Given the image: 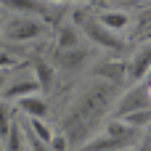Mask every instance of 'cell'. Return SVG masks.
<instances>
[{
  "label": "cell",
  "mask_w": 151,
  "mask_h": 151,
  "mask_svg": "<svg viewBox=\"0 0 151 151\" xmlns=\"http://www.w3.org/2000/svg\"><path fill=\"white\" fill-rule=\"evenodd\" d=\"M106 88H109V82L106 85H98L96 90H90V93H85L77 104H74V109H72V114L66 117V122H64V138H69L72 143H77V146H82L85 143V138H88V133L98 125V119H101V114L106 111Z\"/></svg>",
  "instance_id": "obj_1"
},
{
  "label": "cell",
  "mask_w": 151,
  "mask_h": 151,
  "mask_svg": "<svg viewBox=\"0 0 151 151\" xmlns=\"http://www.w3.org/2000/svg\"><path fill=\"white\" fill-rule=\"evenodd\" d=\"M74 24H77L80 32H85V35L90 37L93 45L106 48V50H125V40H122L117 32L106 29V27H104L96 16H90L85 8H77V11H74Z\"/></svg>",
  "instance_id": "obj_2"
},
{
  "label": "cell",
  "mask_w": 151,
  "mask_h": 151,
  "mask_svg": "<svg viewBox=\"0 0 151 151\" xmlns=\"http://www.w3.org/2000/svg\"><path fill=\"white\" fill-rule=\"evenodd\" d=\"M45 29H48V27H45L40 19H35V16H16V19H11V21L3 24V35H5L8 40H13V42L37 40V37L45 35Z\"/></svg>",
  "instance_id": "obj_3"
},
{
  "label": "cell",
  "mask_w": 151,
  "mask_h": 151,
  "mask_svg": "<svg viewBox=\"0 0 151 151\" xmlns=\"http://www.w3.org/2000/svg\"><path fill=\"white\" fill-rule=\"evenodd\" d=\"M149 74H151V40H146V45H141L138 53L133 56V61L127 64V80L138 85Z\"/></svg>",
  "instance_id": "obj_4"
},
{
  "label": "cell",
  "mask_w": 151,
  "mask_h": 151,
  "mask_svg": "<svg viewBox=\"0 0 151 151\" xmlns=\"http://www.w3.org/2000/svg\"><path fill=\"white\" fill-rule=\"evenodd\" d=\"M151 88L149 85H135L122 101H119V106H117V119L122 117V114H127V111H135V109H151Z\"/></svg>",
  "instance_id": "obj_5"
},
{
  "label": "cell",
  "mask_w": 151,
  "mask_h": 151,
  "mask_svg": "<svg viewBox=\"0 0 151 151\" xmlns=\"http://www.w3.org/2000/svg\"><path fill=\"white\" fill-rule=\"evenodd\" d=\"M133 143L130 141H125V138H114V135H106V133H101L98 138H93V141H85L80 151H125L130 149Z\"/></svg>",
  "instance_id": "obj_6"
},
{
  "label": "cell",
  "mask_w": 151,
  "mask_h": 151,
  "mask_svg": "<svg viewBox=\"0 0 151 151\" xmlns=\"http://www.w3.org/2000/svg\"><path fill=\"white\" fill-rule=\"evenodd\" d=\"M88 58H90V53H88L82 45H77V48H66V50H58V56H56L58 66H64V69H80V66L88 64Z\"/></svg>",
  "instance_id": "obj_7"
},
{
  "label": "cell",
  "mask_w": 151,
  "mask_h": 151,
  "mask_svg": "<svg viewBox=\"0 0 151 151\" xmlns=\"http://www.w3.org/2000/svg\"><path fill=\"white\" fill-rule=\"evenodd\" d=\"M0 5L21 13V16H45L48 13V5L40 3V0H3Z\"/></svg>",
  "instance_id": "obj_8"
},
{
  "label": "cell",
  "mask_w": 151,
  "mask_h": 151,
  "mask_svg": "<svg viewBox=\"0 0 151 151\" xmlns=\"http://www.w3.org/2000/svg\"><path fill=\"white\" fill-rule=\"evenodd\" d=\"M16 104L29 119H48V104L40 96H27V98H19Z\"/></svg>",
  "instance_id": "obj_9"
},
{
  "label": "cell",
  "mask_w": 151,
  "mask_h": 151,
  "mask_svg": "<svg viewBox=\"0 0 151 151\" xmlns=\"http://www.w3.org/2000/svg\"><path fill=\"white\" fill-rule=\"evenodd\" d=\"M3 93H5V101H19V98H27V96H37L40 85L35 80H19V82L3 88Z\"/></svg>",
  "instance_id": "obj_10"
},
{
  "label": "cell",
  "mask_w": 151,
  "mask_h": 151,
  "mask_svg": "<svg viewBox=\"0 0 151 151\" xmlns=\"http://www.w3.org/2000/svg\"><path fill=\"white\" fill-rule=\"evenodd\" d=\"M96 19H98L106 29H111V32H119V29H125V27L130 24V16L122 13V11H101Z\"/></svg>",
  "instance_id": "obj_11"
},
{
  "label": "cell",
  "mask_w": 151,
  "mask_h": 151,
  "mask_svg": "<svg viewBox=\"0 0 151 151\" xmlns=\"http://www.w3.org/2000/svg\"><path fill=\"white\" fill-rule=\"evenodd\" d=\"M119 119H122L125 125L135 127V130H143V127H149V125H151V109H135V111H127V114H122Z\"/></svg>",
  "instance_id": "obj_12"
},
{
  "label": "cell",
  "mask_w": 151,
  "mask_h": 151,
  "mask_svg": "<svg viewBox=\"0 0 151 151\" xmlns=\"http://www.w3.org/2000/svg\"><path fill=\"white\" fill-rule=\"evenodd\" d=\"M29 135H32V138H37V141H40V143H45V146L53 141V130L45 125V119H29Z\"/></svg>",
  "instance_id": "obj_13"
},
{
  "label": "cell",
  "mask_w": 151,
  "mask_h": 151,
  "mask_svg": "<svg viewBox=\"0 0 151 151\" xmlns=\"http://www.w3.org/2000/svg\"><path fill=\"white\" fill-rule=\"evenodd\" d=\"M77 45H80L77 29H74V27H61V29H58V50H66V48H77Z\"/></svg>",
  "instance_id": "obj_14"
},
{
  "label": "cell",
  "mask_w": 151,
  "mask_h": 151,
  "mask_svg": "<svg viewBox=\"0 0 151 151\" xmlns=\"http://www.w3.org/2000/svg\"><path fill=\"white\" fill-rule=\"evenodd\" d=\"M35 82L40 85V90H48L50 88V82H53V72H50V66L45 64V61H37L35 64Z\"/></svg>",
  "instance_id": "obj_15"
},
{
  "label": "cell",
  "mask_w": 151,
  "mask_h": 151,
  "mask_svg": "<svg viewBox=\"0 0 151 151\" xmlns=\"http://www.w3.org/2000/svg\"><path fill=\"white\" fill-rule=\"evenodd\" d=\"M98 74H106L111 82H122V77H127V66L125 64H101Z\"/></svg>",
  "instance_id": "obj_16"
},
{
  "label": "cell",
  "mask_w": 151,
  "mask_h": 151,
  "mask_svg": "<svg viewBox=\"0 0 151 151\" xmlns=\"http://www.w3.org/2000/svg\"><path fill=\"white\" fill-rule=\"evenodd\" d=\"M21 143H24L21 130H19L16 125H11V130H8L5 141H3V149H5V151H24V149H21Z\"/></svg>",
  "instance_id": "obj_17"
},
{
  "label": "cell",
  "mask_w": 151,
  "mask_h": 151,
  "mask_svg": "<svg viewBox=\"0 0 151 151\" xmlns=\"http://www.w3.org/2000/svg\"><path fill=\"white\" fill-rule=\"evenodd\" d=\"M11 130V111H8V101H0V143L5 141Z\"/></svg>",
  "instance_id": "obj_18"
},
{
  "label": "cell",
  "mask_w": 151,
  "mask_h": 151,
  "mask_svg": "<svg viewBox=\"0 0 151 151\" xmlns=\"http://www.w3.org/2000/svg\"><path fill=\"white\" fill-rule=\"evenodd\" d=\"M5 66H16V58H11L8 53L0 50V72H5Z\"/></svg>",
  "instance_id": "obj_19"
},
{
  "label": "cell",
  "mask_w": 151,
  "mask_h": 151,
  "mask_svg": "<svg viewBox=\"0 0 151 151\" xmlns=\"http://www.w3.org/2000/svg\"><path fill=\"white\" fill-rule=\"evenodd\" d=\"M29 149H32V151H50L45 143H40V141H37V138H32V135H29Z\"/></svg>",
  "instance_id": "obj_20"
},
{
  "label": "cell",
  "mask_w": 151,
  "mask_h": 151,
  "mask_svg": "<svg viewBox=\"0 0 151 151\" xmlns=\"http://www.w3.org/2000/svg\"><path fill=\"white\" fill-rule=\"evenodd\" d=\"M141 40H151V29H146V32H141Z\"/></svg>",
  "instance_id": "obj_21"
},
{
  "label": "cell",
  "mask_w": 151,
  "mask_h": 151,
  "mask_svg": "<svg viewBox=\"0 0 151 151\" xmlns=\"http://www.w3.org/2000/svg\"><path fill=\"white\" fill-rule=\"evenodd\" d=\"M3 85H5V72H0V93H3Z\"/></svg>",
  "instance_id": "obj_22"
},
{
  "label": "cell",
  "mask_w": 151,
  "mask_h": 151,
  "mask_svg": "<svg viewBox=\"0 0 151 151\" xmlns=\"http://www.w3.org/2000/svg\"><path fill=\"white\" fill-rule=\"evenodd\" d=\"M40 3H45V5H48V3H66V0H40Z\"/></svg>",
  "instance_id": "obj_23"
}]
</instances>
